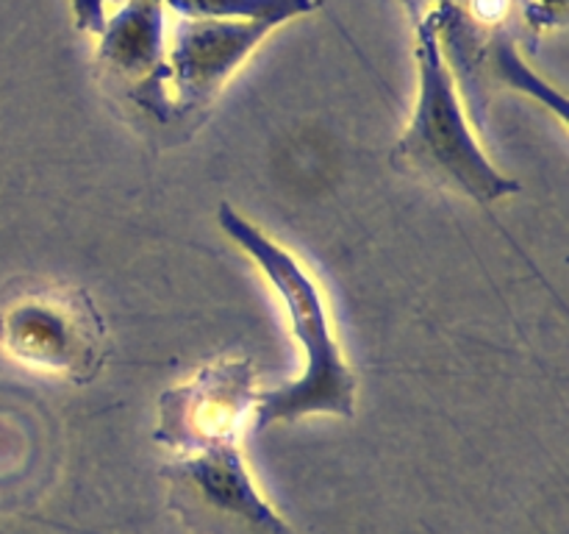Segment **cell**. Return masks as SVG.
<instances>
[{
	"mask_svg": "<svg viewBox=\"0 0 569 534\" xmlns=\"http://www.w3.org/2000/svg\"><path fill=\"white\" fill-rule=\"evenodd\" d=\"M170 510L192 534H295L250 478L239 443L183 454L161 467Z\"/></svg>",
	"mask_w": 569,
	"mask_h": 534,
	"instance_id": "obj_4",
	"label": "cell"
},
{
	"mask_svg": "<svg viewBox=\"0 0 569 534\" xmlns=\"http://www.w3.org/2000/svg\"><path fill=\"white\" fill-rule=\"evenodd\" d=\"M528 17L539 28L556 26L565 17V0H533L531 9H528Z\"/></svg>",
	"mask_w": 569,
	"mask_h": 534,
	"instance_id": "obj_7",
	"label": "cell"
},
{
	"mask_svg": "<svg viewBox=\"0 0 569 534\" xmlns=\"http://www.w3.org/2000/svg\"><path fill=\"white\" fill-rule=\"evenodd\" d=\"M417 65L420 95L392 161L409 176L439 189L467 195L478 204H492L520 192V181L500 172L472 134L461 109L456 78L439 42L437 14L417 22Z\"/></svg>",
	"mask_w": 569,
	"mask_h": 534,
	"instance_id": "obj_2",
	"label": "cell"
},
{
	"mask_svg": "<svg viewBox=\"0 0 569 534\" xmlns=\"http://www.w3.org/2000/svg\"><path fill=\"white\" fill-rule=\"evenodd\" d=\"M164 6V76L176 126L189 131L250 53L276 31L270 22L189 17Z\"/></svg>",
	"mask_w": 569,
	"mask_h": 534,
	"instance_id": "obj_5",
	"label": "cell"
},
{
	"mask_svg": "<svg viewBox=\"0 0 569 534\" xmlns=\"http://www.w3.org/2000/svg\"><path fill=\"white\" fill-rule=\"evenodd\" d=\"M217 222L259 265L267 281L281 295L289 326L306 356V370L298 382L259 393L253 406L256 432H264L272 423H295L306 415H333L350 421L356 415L359 378L333 334L320 284L298 256L267 237L231 204L217 209Z\"/></svg>",
	"mask_w": 569,
	"mask_h": 534,
	"instance_id": "obj_1",
	"label": "cell"
},
{
	"mask_svg": "<svg viewBox=\"0 0 569 534\" xmlns=\"http://www.w3.org/2000/svg\"><path fill=\"white\" fill-rule=\"evenodd\" d=\"M0 350L28 370L89 384L109 356V328L83 287L28 281L0 295Z\"/></svg>",
	"mask_w": 569,
	"mask_h": 534,
	"instance_id": "obj_3",
	"label": "cell"
},
{
	"mask_svg": "<svg viewBox=\"0 0 569 534\" xmlns=\"http://www.w3.org/2000/svg\"><path fill=\"white\" fill-rule=\"evenodd\" d=\"M259 398V376L248 356L209 362L187 384L159 395V423L153 439L181 454L239 443Z\"/></svg>",
	"mask_w": 569,
	"mask_h": 534,
	"instance_id": "obj_6",
	"label": "cell"
}]
</instances>
